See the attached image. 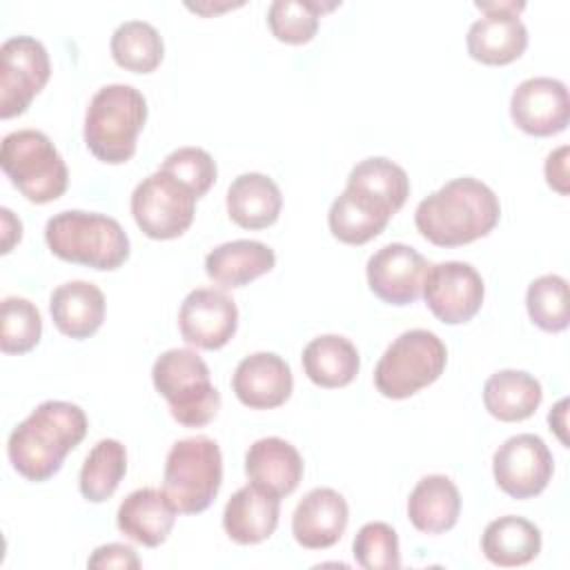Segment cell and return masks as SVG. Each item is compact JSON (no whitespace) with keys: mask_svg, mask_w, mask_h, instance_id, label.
Masks as SVG:
<instances>
[{"mask_svg":"<svg viewBox=\"0 0 570 570\" xmlns=\"http://www.w3.org/2000/svg\"><path fill=\"white\" fill-rule=\"evenodd\" d=\"M501 218L497 194L472 176H461L416 205L414 225L436 247H459L488 236Z\"/></svg>","mask_w":570,"mask_h":570,"instance_id":"6da1fadb","label":"cell"},{"mask_svg":"<svg viewBox=\"0 0 570 570\" xmlns=\"http://www.w3.org/2000/svg\"><path fill=\"white\" fill-rule=\"evenodd\" d=\"M87 425V414L76 403H40L9 434L7 454L13 470L33 483L51 479L65 456L85 439Z\"/></svg>","mask_w":570,"mask_h":570,"instance_id":"7a4b0ae2","label":"cell"},{"mask_svg":"<svg viewBox=\"0 0 570 570\" xmlns=\"http://www.w3.org/2000/svg\"><path fill=\"white\" fill-rule=\"evenodd\" d=\"M45 240L53 256L91 269L111 272L129 258V236L105 214L67 209L45 225Z\"/></svg>","mask_w":570,"mask_h":570,"instance_id":"3957f363","label":"cell"},{"mask_svg":"<svg viewBox=\"0 0 570 570\" xmlns=\"http://www.w3.org/2000/svg\"><path fill=\"white\" fill-rule=\"evenodd\" d=\"M147 120L145 96L122 82L100 87L85 114V145L107 165H122L136 154V140Z\"/></svg>","mask_w":570,"mask_h":570,"instance_id":"277c9868","label":"cell"},{"mask_svg":"<svg viewBox=\"0 0 570 570\" xmlns=\"http://www.w3.org/2000/svg\"><path fill=\"white\" fill-rule=\"evenodd\" d=\"M151 381L180 425L203 428L218 414L220 394L209 379L207 363L194 350L171 347L163 352L151 367Z\"/></svg>","mask_w":570,"mask_h":570,"instance_id":"5b68a950","label":"cell"},{"mask_svg":"<svg viewBox=\"0 0 570 570\" xmlns=\"http://www.w3.org/2000/svg\"><path fill=\"white\" fill-rule=\"evenodd\" d=\"M0 167L11 185L36 205L60 198L69 185V171L60 151L38 129L7 134L0 145Z\"/></svg>","mask_w":570,"mask_h":570,"instance_id":"8992f818","label":"cell"},{"mask_svg":"<svg viewBox=\"0 0 570 570\" xmlns=\"http://www.w3.org/2000/svg\"><path fill=\"white\" fill-rule=\"evenodd\" d=\"M223 483V454L209 436L176 441L165 459L163 490L178 512L198 514L207 510Z\"/></svg>","mask_w":570,"mask_h":570,"instance_id":"52a82bcc","label":"cell"},{"mask_svg":"<svg viewBox=\"0 0 570 570\" xmlns=\"http://www.w3.org/2000/svg\"><path fill=\"white\" fill-rule=\"evenodd\" d=\"M445 343L430 330L399 334L374 367V385L385 399H407L432 385L445 370Z\"/></svg>","mask_w":570,"mask_h":570,"instance_id":"ba28073f","label":"cell"},{"mask_svg":"<svg viewBox=\"0 0 570 570\" xmlns=\"http://www.w3.org/2000/svg\"><path fill=\"white\" fill-rule=\"evenodd\" d=\"M196 196L171 174L158 169L142 178L131 194V214L140 232L154 240L183 236L194 223Z\"/></svg>","mask_w":570,"mask_h":570,"instance_id":"9c48e42d","label":"cell"},{"mask_svg":"<svg viewBox=\"0 0 570 570\" xmlns=\"http://www.w3.org/2000/svg\"><path fill=\"white\" fill-rule=\"evenodd\" d=\"M51 62L45 45L31 36H13L0 47V118H13L29 109L45 89Z\"/></svg>","mask_w":570,"mask_h":570,"instance_id":"30bf717a","label":"cell"},{"mask_svg":"<svg viewBox=\"0 0 570 570\" xmlns=\"http://www.w3.org/2000/svg\"><path fill=\"white\" fill-rule=\"evenodd\" d=\"M474 7L485 16L468 29V53L483 65H508L523 56L528 47V29L519 13L525 2L517 0H476Z\"/></svg>","mask_w":570,"mask_h":570,"instance_id":"8fae6325","label":"cell"},{"mask_svg":"<svg viewBox=\"0 0 570 570\" xmlns=\"http://www.w3.org/2000/svg\"><path fill=\"white\" fill-rule=\"evenodd\" d=\"M421 294L441 323L461 325L472 321L481 309L485 285L470 263L445 261L430 265Z\"/></svg>","mask_w":570,"mask_h":570,"instance_id":"7c38bea8","label":"cell"},{"mask_svg":"<svg viewBox=\"0 0 570 570\" xmlns=\"http://www.w3.org/2000/svg\"><path fill=\"white\" fill-rule=\"evenodd\" d=\"M497 485L512 499H532L552 479L554 461L546 441L537 434H517L503 441L492 456Z\"/></svg>","mask_w":570,"mask_h":570,"instance_id":"4fadbf2b","label":"cell"},{"mask_svg":"<svg viewBox=\"0 0 570 570\" xmlns=\"http://www.w3.org/2000/svg\"><path fill=\"white\" fill-rule=\"evenodd\" d=\"M178 327L187 345L220 350L236 334L238 307L223 289L196 287L180 303Z\"/></svg>","mask_w":570,"mask_h":570,"instance_id":"5bb4252c","label":"cell"},{"mask_svg":"<svg viewBox=\"0 0 570 570\" xmlns=\"http://www.w3.org/2000/svg\"><path fill=\"white\" fill-rule=\"evenodd\" d=\"M430 263L414 247L390 243L367 258L365 274L374 296L387 305H412L423 289Z\"/></svg>","mask_w":570,"mask_h":570,"instance_id":"9a60e30c","label":"cell"},{"mask_svg":"<svg viewBox=\"0 0 570 570\" xmlns=\"http://www.w3.org/2000/svg\"><path fill=\"white\" fill-rule=\"evenodd\" d=\"M512 122L530 136H554L568 127L570 98L561 80L537 76L517 85L510 98Z\"/></svg>","mask_w":570,"mask_h":570,"instance_id":"2e32d148","label":"cell"},{"mask_svg":"<svg viewBox=\"0 0 570 570\" xmlns=\"http://www.w3.org/2000/svg\"><path fill=\"white\" fill-rule=\"evenodd\" d=\"M236 399L252 410H272L283 405L294 390V376L278 354L254 352L245 356L232 376Z\"/></svg>","mask_w":570,"mask_h":570,"instance_id":"e0dca14e","label":"cell"},{"mask_svg":"<svg viewBox=\"0 0 570 570\" xmlns=\"http://www.w3.org/2000/svg\"><path fill=\"white\" fill-rule=\"evenodd\" d=\"M350 508L341 492L332 488L309 490L292 514V534L307 550H325L338 543L347 528Z\"/></svg>","mask_w":570,"mask_h":570,"instance_id":"ac0fdd59","label":"cell"},{"mask_svg":"<svg viewBox=\"0 0 570 570\" xmlns=\"http://www.w3.org/2000/svg\"><path fill=\"white\" fill-rule=\"evenodd\" d=\"M281 497L247 483L238 488L223 510V528L227 537L240 546H254L269 539L278 525Z\"/></svg>","mask_w":570,"mask_h":570,"instance_id":"d6986e66","label":"cell"},{"mask_svg":"<svg viewBox=\"0 0 570 570\" xmlns=\"http://www.w3.org/2000/svg\"><path fill=\"white\" fill-rule=\"evenodd\" d=\"M176 514L178 510L165 490L138 488L122 499L116 512V525L131 541L156 548L167 541Z\"/></svg>","mask_w":570,"mask_h":570,"instance_id":"ffe728a7","label":"cell"},{"mask_svg":"<svg viewBox=\"0 0 570 570\" xmlns=\"http://www.w3.org/2000/svg\"><path fill=\"white\" fill-rule=\"evenodd\" d=\"M303 468L301 452L281 436L258 439L245 454L247 479L276 497H287L298 488Z\"/></svg>","mask_w":570,"mask_h":570,"instance_id":"44dd1931","label":"cell"},{"mask_svg":"<svg viewBox=\"0 0 570 570\" xmlns=\"http://www.w3.org/2000/svg\"><path fill=\"white\" fill-rule=\"evenodd\" d=\"M49 312L65 336L82 341L94 336L105 321V294L89 281H67L51 292Z\"/></svg>","mask_w":570,"mask_h":570,"instance_id":"7402d4cb","label":"cell"},{"mask_svg":"<svg viewBox=\"0 0 570 570\" xmlns=\"http://www.w3.org/2000/svg\"><path fill=\"white\" fill-rule=\"evenodd\" d=\"M394 214L376 198L345 187L332 203L327 214L330 232L345 245H365L376 238Z\"/></svg>","mask_w":570,"mask_h":570,"instance_id":"603a6c76","label":"cell"},{"mask_svg":"<svg viewBox=\"0 0 570 570\" xmlns=\"http://www.w3.org/2000/svg\"><path fill=\"white\" fill-rule=\"evenodd\" d=\"M276 254L261 240L238 238L214 247L205 256L207 276L223 287H243L272 272Z\"/></svg>","mask_w":570,"mask_h":570,"instance_id":"cb8c5ba5","label":"cell"},{"mask_svg":"<svg viewBox=\"0 0 570 570\" xmlns=\"http://www.w3.org/2000/svg\"><path fill=\"white\" fill-rule=\"evenodd\" d=\"M461 514V494L445 474L423 476L407 499V519L419 532L443 534L452 530Z\"/></svg>","mask_w":570,"mask_h":570,"instance_id":"d4e9b609","label":"cell"},{"mask_svg":"<svg viewBox=\"0 0 570 570\" xmlns=\"http://www.w3.org/2000/svg\"><path fill=\"white\" fill-rule=\"evenodd\" d=\"M278 185L258 171L240 174L227 189V214L243 229H265L281 216Z\"/></svg>","mask_w":570,"mask_h":570,"instance_id":"484cf974","label":"cell"},{"mask_svg":"<svg viewBox=\"0 0 570 570\" xmlns=\"http://www.w3.org/2000/svg\"><path fill=\"white\" fill-rule=\"evenodd\" d=\"M303 370L307 379L318 387H345L361 367V356L354 343L338 334H323L312 338L303 350Z\"/></svg>","mask_w":570,"mask_h":570,"instance_id":"4316f807","label":"cell"},{"mask_svg":"<svg viewBox=\"0 0 570 570\" xmlns=\"http://www.w3.org/2000/svg\"><path fill=\"white\" fill-rule=\"evenodd\" d=\"M481 552L490 563L501 568L525 566L541 552V530L523 517H499L485 525Z\"/></svg>","mask_w":570,"mask_h":570,"instance_id":"83f0119b","label":"cell"},{"mask_svg":"<svg viewBox=\"0 0 570 570\" xmlns=\"http://www.w3.org/2000/svg\"><path fill=\"white\" fill-rule=\"evenodd\" d=\"M541 399V383L523 370H499L483 385L485 410L503 423L530 419Z\"/></svg>","mask_w":570,"mask_h":570,"instance_id":"f1b7e54d","label":"cell"},{"mask_svg":"<svg viewBox=\"0 0 570 570\" xmlns=\"http://www.w3.org/2000/svg\"><path fill=\"white\" fill-rule=\"evenodd\" d=\"M127 472V450L116 439H100L87 454L78 488L80 494L91 503L107 501L120 485Z\"/></svg>","mask_w":570,"mask_h":570,"instance_id":"f546056e","label":"cell"},{"mask_svg":"<svg viewBox=\"0 0 570 570\" xmlns=\"http://www.w3.org/2000/svg\"><path fill=\"white\" fill-rule=\"evenodd\" d=\"M118 67L134 73L154 71L165 56V45L158 29L145 20H127L116 27L109 42Z\"/></svg>","mask_w":570,"mask_h":570,"instance_id":"4dcf8cb0","label":"cell"},{"mask_svg":"<svg viewBox=\"0 0 570 570\" xmlns=\"http://www.w3.org/2000/svg\"><path fill=\"white\" fill-rule=\"evenodd\" d=\"M347 187L376 198L392 214H396L410 196V178L405 169L383 156L356 163L347 176Z\"/></svg>","mask_w":570,"mask_h":570,"instance_id":"1f68e13d","label":"cell"},{"mask_svg":"<svg viewBox=\"0 0 570 570\" xmlns=\"http://www.w3.org/2000/svg\"><path fill=\"white\" fill-rule=\"evenodd\" d=\"M338 4L341 2L323 4L316 0H274L267 9V24L276 40L287 45H305L316 36L323 11Z\"/></svg>","mask_w":570,"mask_h":570,"instance_id":"d6a6232c","label":"cell"},{"mask_svg":"<svg viewBox=\"0 0 570 570\" xmlns=\"http://www.w3.org/2000/svg\"><path fill=\"white\" fill-rule=\"evenodd\" d=\"M42 336L40 309L22 296H7L0 309V350L4 354H27Z\"/></svg>","mask_w":570,"mask_h":570,"instance_id":"836d02e7","label":"cell"},{"mask_svg":"<svg viewBox=\"0 0 570 570\" xmlns=\"http://www.w3.org/2000/svg\"><path fill=\"white\" fill-rule=\"evenodd\" d=\"M530 321L543 332H563L568 327V281L559 274L534 278L525 292Z\"/></svg>","mask_w":570,"mask_h":570,"instance_id":"e575fe53","label":"cell"},{"mask_svg":"<svg viewBox=\"0 0 570 570\" xmlns=\"http://www.w3.org/2000/svg\"><path fill=\"white\" fill-rule=\"evenodd\" d=\"M356 563L365 570H396L401 568L399 537L390 523L370 521L365 523L352 543Z\"/></svg>","mask_w":570,"mask_h":570,"instance_id":"d590c367","label":"cell"},{"mask_svg":"<svg viewBox=\"0 0 570 570\" xmlns=\"http://www.w3.org/2000/svg\"><path fill=\"white\" fill-rule=\"evenodd\" d=\"M158 169L171 174L176 180L189 187L196 198L205 196L218 176L216 160L200 147H178L163 160Z\"/></svg>","mask_w":570,"mask_h":570,"instance_id":"8d00e7d4","label":"cell"},{"mask_svg":"<svg viewBox=\"0 0 570 570\" xmlns=\"http://www.w3.org/2000/svg\"><path fill=\"white\" fill-rule=\"evenodd\" d=\"M89 568H140V559L131 546L125 543H107L94 550L87 561Z\"/></svg>","mask_w":570,"mask_h":570,"instance_id":"74e56055","label":"cell"},{"mask_svg":"<svg viewBox=\"0 0 570 570\" xmlns=\"http://www.w3.org/2000/svg\"><path fill=\"white\" fill-rule=\"evenodd\" d=\"M543 171H546L548 185L561 196H568V147L566 145L548 154Z\"/></svg>","mask_w":570,"mask_h":570,"instance_id":"f35d334b","label":"cell"},{"mask_svg":"<svg viewBox=\"0 0 570 570\" xmlns=\"http://www.w3.org/2000/svg\"><path fill=\"white\" fill-rule=\"evenodd\" d=\"M0 218H2V254H9L11 247L22 238V223L20 218L13 216L9 207L0 209Z\"/></svg>","mask_w":570,"mask_h":570,"instance_id":"ab89813d","label":"cell"},{"mask_svg":"<svg viewBox=\"0 0 570 570\" xmlns=\"http://www.w3.org/2000/svg\"><path fill=\"white\" fill-rule=\"evenodd\" d=\"M566 407H568V399H561L548 414V423L550 430L557 432V436L561 439L563 445H568V436H566Z\"/></svg>","mask_w":570,"mask_h":570,"instance_id":"60d3db41","label":"cell"}]
</instances>
